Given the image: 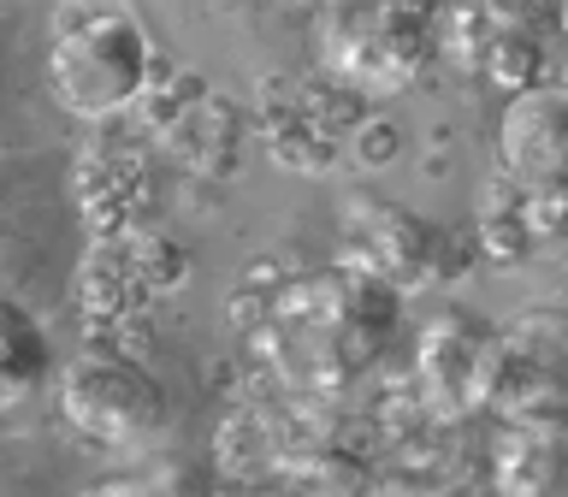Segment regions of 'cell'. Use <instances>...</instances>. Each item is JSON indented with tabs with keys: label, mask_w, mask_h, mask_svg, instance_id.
<instances>
[{
	"label": "cell",
	"mask_w": 568,
	"mask_h": 497,
	"mask_svg": "<svg viewBox=\"0 0 568 497\" xmlns=\"http://www.w3.org/2000/svg\"><path fill=\"white\" fill-rule=\"evenodd\" d=\"M390 332H397V291L367 278L362 266L337 261L273 296L261 326V355L278 367L284 385L332 397L373 373Z\"/></svg>",
	"instance_id": "6da1fadb"
},
{
	"label": "cell",
	"mask_w": 568,
	"mask_h": 497,
	"mask_svg": "<svg viewBox=\"0 0 568 497\" xmlns=\"http://www.w3.org/2000/svg\"><path fill=\"white\" fill-rule=\"evenodd\" d=\"M344 261L390 291H415L444 273V237L438 225L403 213L397 202H349L344 213Z\"/></svg>",
	"instance_id": "8992f818"
},
{
	"label": "cell",
	"mask_w": 568,
	"mask_h": 497,
	"mask_svg": "<svg viewBox=\"0 0 568 497\" xmlns=\"http://www.w3.org/2000/svg\"><path fill=\"white\" fill-rule=\"evenodd\" d=\"M154 78V42L131 12H89L53 36L48 83L65 113L78 119H113L149 95Z\"/></svg>",
	"instance_id": "7a4b0ae2"
},
{
	"label": "cell",
	"mask_w": 568,
	"mask_h": 497,
	"mask_svg": "<svg viewBox=\"0 0 568 497\" xmlns=\"http://www.w3.org/2000/svg\"><path fill=\"white\" fill-rule=\"evenodd\" d=\"M504 172L521 184H562L568 178V89H521L497 124Z\"/></svg>",
	"instance_id": "52a82bcc"
},
{
	"label": "cell",
	"mask_w": 568,
	"mask_h": 497,
	"mask_svg": "<svg viewBox=\"0 0 568 497\" xmlns=\"http://www.w3.org/2000/svg\"><path fill=\"white\" fill-rule=\"evenodd\" d=\"M479 362H486V326L462 314H438L420 337V385L444 408H479Z\"/></svg>",
	"instance_id": "9c48e42d"
},
{
	"label": "cell",
	"mask_w": 568,
	"mask_h": 497,
	"mask_svg": "<svg viewBox=\"0 0 568 497\" xmlns=\"http://www.w3.org/2000/svg\"><path fill=\"white\" fill-rule=\"evenodd\" d=\"M266 497H273V491H266Z\"/></svg>",
	"instance_id": "5bb4252c"
},
{
	"label": "cell",
	"mask_w": 568,
	"mask_h": 497,
	"mask_svg": "<svg viewBox=\"0 0 568 497\" xmlns=\"http://www.w3.org/2000/svg\"><path fill=\"white\" fill-rule=\"evenodd\" d=\"M426 24L397 0H337L320 18V65L349 89H403L426 60Z\"/></svg>",
	"instance_id": "5b68a950"
},
{
	"label": "cell",
	"mask_w": 568,
	"mask_h": 497,
	"mask_svg": "<svg viewBox=\"0 0 568 497\" xmlns=\"http://www.w3.org/2000/svg\"><path fill=\"white\" fill-rule=\"evenodd\" d=\"M355 149L367 154V166H385V154L397 149V131H390V124H362V131H355Z\"/></svg>",
	"instance_id": "7c38bea8"
},
{
	"label": "cell",
	"mask_w": 568,
	"mask_h": 497,
	"mask_svg": "<svg viewBox=\"0 0 568 497\" xmlns=\"http://www.w3.org/2000/svg\"><path fill=\"white\" fill-rule=\"evenodd\" d=\"M479 408H491V415H504V420L568 408V308L562 302L527 308V314H515L509 326L486 332Z\"/></svg>",
	"instance_id": "3957f363"
},
{
	"label": "cell",
	"mask_w": 568,
	"mask_h": 497,
	"mask_svg": "<svg viewBox=\"0 0 568 497\" xmlns=\"http://www.w3.org/2000/svg\"><path fill=\"white\" fill-rule=\"evenodd\" d=\"M491 474L497 497H568V408L504 420Z\"/></svg>",
	"instance_id": "ba28073f"
},
{
	"label": "cell",
	"mask_w": 568,
	"mask_h": 497,
	"mask_svg": "<svg viewBox=\"0 0 568 497\" xmlns=\"http://www.w3.org/2000/svg\"><path fill=\"white\" fill-rule=\"evenodd\" d=\"M60 415L83 438L131 450V444H149L166 433L172 403H166V385L149 367L124 362V355L83 349L78 362L60 367Z\"/></svg>",
	"instance_id": "277c9868"
},
{
	"label": "cell",
	"mask_w": 568,
	"mask_h": 497,
	"mask_svg": "<svg viewBox=\"0 0 568 497\" xmlns=\"http://www.w3.org/2000/svg\"><path fill=\"white\" fill-rule=\"evenodd\" d=\"M362 497H462L456 486H426V479H379Z\"/></svg>",
	"instance_id": "8fae6325"
},
{
	"label": "cell",
	"mask_w": 568,
	"mask_h": 497,
	"mask_svg": "<svg viewBox=\"0 0 568 497\" xmlns=\"http://www.w3.org/2000/svg\"><path fill=\"white\" fill-rule=\"evenodd\" d=\"M53 373V349H48V332L18 308V302L0 296V415L24 408L36 390L48 385Z\"/></svg>",
	"instance_id": "30bf717a"
},
{
	"label": "cell",
	"mask_w": 568,
	"mask_h": 497,
	"mask_svg": "<svg viewBox=\"0 0 568 497\" xmlns=\"http://www.w3.org/2000/svg\"><path fill=\"white\" fill-rule=\"evenodd\" d=\"M78 497H160L154 486H136V479H106V486H89Z\"/></svg>",
	"instance_id": "4fadbf2b"
}]
</instances>
